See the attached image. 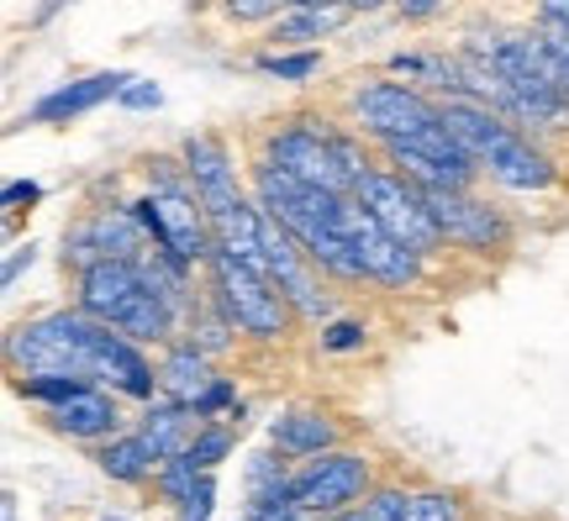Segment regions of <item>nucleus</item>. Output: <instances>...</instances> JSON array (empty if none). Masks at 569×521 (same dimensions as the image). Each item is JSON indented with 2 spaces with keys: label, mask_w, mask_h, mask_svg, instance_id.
<instances>
[{
  "label": "nucleus",
  "mask_w": 569,
  "mask_h": 521,
  "mask_svg": "<svg viewBox=\"0 0 569 521\" xmlns=\"http://www.w3.org/2000/svg\"><path fill=\"white\" fill-rule=\"evenodd\" d=\"M353 17H375V11H386V6H396V0H343Z\"/></svg>",
  "instance_id": "72a5a7b5"
},
{
  "label": "nucleus",
  "mask_w": 569,
  "mask_h": 521,
  "mask_svg": "<svg viewBox=\"0 0 569 521\" xmlns=\"http://www.w3.org/2000/svg\"><path fill=\"white\" fill-rule=\"evenodd\" d=\"M63 6H74V0H42V6H38V17H32V27H48V21L59 17Z\"/></svg>",
  "instance_id": "473e14b6"
},
{
  "label": "nucleus",
  "mask_w": 569,
  "mask_h": 521,
  "mask_svg": "<svg viewBox=\"0 0 569 521\" xmlns=\"http://www.w3.org/2000/svg\"><path fill=\"white\" fill-rule=\"evenodd\" d=\"M0 521H17V490L0 495Z\"/></svg>",
  "instance_id": "c9c22d12"
},
{
  "label": "nucleus",
  "mask_w": 569,
  "mask_h": 521,
  "mask_svg": "<svg viewBox=\"0 0 569 521\" xmlns=\"http://www.w3.org/2000/svg\"><path fill=\"white\" fill-rule=\"evenodd\" d=\"M290 6H343V0H290Z\"/></svg>",
  "instance_id": "e433bc0d"
},
{
  "label": "nucleus",
  "mask_w": 569,
  "mask_h": 521,
  "mask_svg": "<svg viewBox=\"0 0 569 521\" xmlns=\"http://www.w3.org/2000/svg\"><path fill=\"white\" fill-rule=\"evenodd\" d=\"M6 363L17 380L32 374H74L117 390L127 401H153L159 395V363L148 359L138 338H127L84 305H53L42 317H27L6 332Z\"/></svg>",
  "instance_id": "f257e3e1"
},
{
  "label": "nucleus",
  "mask_w": 569,
  "mask_h": 521,
  "mask_svg": "<svg viewBox=\"0 0 569 521\" xmlns=\"http://www.w3.org/2000/svg\"><path fill=\"white\" fill-rule=\"evenodd\" d=\"M132 80H138V74H127V69H101V74L69 80V84H59L53 96H42V101L32 106L21 121H32V127H59V121H74V117H84V111H96V106L117 101Z\"/></svg>",
  "instance_id": "2eb2a0df"
},
{
  "label": "nucleus",
  "mask_w": 569,
  "mask_h": 521,
  "mask_svg": "<svg viewBox=\"0 0 569 521\" xmlns=\"http://www.w3.org/2000/svg\"><path fill=\"white\" fill-rule=\"evenodd\" d=\"M201 474H211V469H196V463L184 459H169L159 469V474H153V490H159V501L169 505V511H174V505L184 501V495H190V490H196V480H201Z\"/></svg>",
  "instance_id": "5701e85b"
},
{
  "label": "nucleus",
  "mask_w": 569,
  "mask_h": 521,
  "mask_svg": "<svg viewBox=\"0 0 569 521\" xmlns=\"http://www.w3.org/2000/svg\"><path fill=\"white\" fill-rule=\"evenodd\" d=\"M348 238H353V253H359V263H365L369 284H380V290H417V284H422L427 259L422 253H411L407 242L390 238L359 196L348 201Z\"/></svg>",
  "instance_id": "ddd939ff"
},
{
  "label": "nucleus",
  "mask_w": 569,
  "mask_h": 521,
  "mask_svg": "<svg viewBox=\"0 0 569 521\" xmlns=\"http://www.w3.org/2000/svg\"><path fill=\"white\" fill-rule=\"evenodd\" d=\"M0 201L11 206V211H21V206L42 201V184H38V180H11V184H6V196H0Z\"/></svg>",
  "instance_id": "c756f323"
},
{
  "label": "nucleus",
  "mask_w": 569,
  "mask_h": 521,
  "mask_svg": "<svg viewBox=\"0 0 569 521\" xmlns=\"http://www.w3.org/2000/svg\"><path fill=\"white\" fill-rule=\"evenodd\" d=\"M74 305H84L90 317H101L127 338H138L142 348H163L180 332V311L148 284L138 259H96L90 269H80Z\"/></svg>",
  "instance_id": "7ed1b4c3"
},
{
  "label": "nucleus",
  "mask_w": 569,
  "mask_h": 521,
  "mask_svg": "<svg viewBox=\"0 0 569 521\" xmlns=\"http://www.w3.org/2000/svg\"><path fill=\"white\" fill-rule=\"evenodd\" d=\"M301 521H365V511L348 505V511H332V517H301Z\"/></svg>",
  "instance_id": "f704fd0d"
},
{
  "label": "nucleus",
  "mask_w": 569,
  "mask_h": 521,
  "mask_svg": "<svg viewBox=\"0 0 569 521\" xmlns=\"http://www.w3.org/2000/svg\"><path fill=\"white\" fill-rule=\"evenodd\" d=\"M180 159H184L190 184H196V196H201L206 211H211V221L253 196V190H248V169L238 163V153H232V142H227L222 132H190V138L180 142Z\"/></svg>",
  "instance_id": "f8f14e48"
},
{
  "label": "nucleus",
  "mask_w": 569,
  "mask_h": 521,
  "mask_svg": "<svg viewBox=\"0 0 569 521\" xmlns=\"http://www.w3.org/2000/svg\"><path fill=\"white\" fill-rule=\"evenodd\" d=\"M117 106H127V111H159V106H163V90L153 80H132L122 96H117Z\"/></svg>",
  "instance_id": "c85d7f7f"
},
{
  "label": "nucleus",
  "mask_w": 569,
  "mask_h": 521,
  "mask_svg": "<svg viewBox=\"0 0 569 521\" xmlns=\"http://www.w3.org/2000/svg\"><path fill=\"white\" fill-rule=\"evenodd\" d=\"M90 459H96V469H101L111 484H148L163 469V459L148 448V438H142L138 427H132V432L122 427L117 438L96 442V448H90Z\"/></svg>",
  "instance_id": "a211bd4d"
},
{
  "label": "nucleus",
  "mask_w": 569,
  "mask_h": 521,
  "mask_svg": "<svg viewBox=\"0 0 569 521\" xmlns=\"http://www.w3.org/2000/svg\"><path fill=\"white\" fill-rule=\"evenodd\" d=\"M253 69L264 74V80H284V84H306L317 69H322V53L317 48H264Z\"/></svg>",
  "instance_id": "412c9836"
},
{
  "label": "nucleus",
  "mask_w": 569,
  "mask_h": 521,
  "mask_svg": "<svg viewBox=\"0 0 569 521\" xmlns=\"http://www.w3.org/2000/svg\"><path fill=\"white\" fill-rule=\"evenodd\" d=\"M375 490V463L359 448H327L317 459L296 463V501L306 517H332L359 505Z\"/></svg>",
  "instance_id": "9d476101"
},
{
  "label": "nucleus",
  "mask_w": 569,
  "mask_h": 521,
  "mask_svg": "<svg viewBox=\"0 0 569 521\" xmlns=\"http://www.w3.org/2000/svg\"><path fill=\"white\" fill-rule=\"evenodd\" d=\"M348 6H290L284 17L269 21V48H317V42L338 38L348 27Z\"/></svg>",
  "instance_id": "6ab92c4d"
},
{
  "label": "nucleus",
  "mask_w": 569,
  "mask_h": 521,
  "mask_svg": "<svg viewBox=\"0 0 569 521\" xmlns=\"http://www.w3.org/2000/svg\"><path fill=\"white\" fill-rule=\"evenodd\" d=\"M290 11V0H222V17L238 21V27H259V21H274Z\"/></svg>",
  "instance_id": "bb28decb"
},
{
  "label": "nucleus",
  "mask_w": 569,
  "mask_h": 521,
  "mask_svg": "<svg viewBox=\"0 0 569 521\" xmlns=\"http://www.w3.org/2000/svg\"><path fill=\"white\" fill-rule=\"evenodd\" d=\"M159 395L190 405V411H201L206 421L232 417V405H238L232 380H227V374H217V359H211V353H201L190 338L163 342V353H159Z\"/></svg>",
  "instance_id": "1a4fd4ad"
},
{
  "label": "nucleus",
  "mask_w": 569,
  "mask_h": 521,
  "mask_svg": "<svg viewBox=\"0 0 569 521\" xmlns=\"http://www.w3.org/2000/svg\"><path fill=\"white\" fill-rule=\"evenodd\" d=\"M211 511H217V474H201L196 490L174 505V521H211Z\"/></svg>",
  "instance_id": "cd10ccee"
},
{
  "label": "nucleus",
  "mask_w": 569,
  "mask_h": 521,
  "mask_svg": "<svg viewBox=\"0 0 569 521\" xmlns=\"http://www.w3.org/2000/svg\"><path fill=\"white\" fill-rule=\"evenodd\" d=\"M142 184L148 190L132 196V211L148 227V238L159 242V248H169V253H180L184 263L206 269V259L217 253V221H211L206 201L196 196V184L184 174V159L180 153L174 159L153 153V159L142 163Z\"/></svg>",
  "instance_id": "20e7f679"
},
{
  "label": "nucleus",
  "mask_w": 569,
  "mask_h": 521,
  "mask_svg": "<svg viewBox=\"0 0 569 521\" xmlns=\"http://www.w3.org/2000/svg\"><path fill=\"white\" fill-rule=\"evenodd\" d=\"M32 259H38V248H32V242H27V248H17V253L6 259V274H0V284L11 290V284L21 280V269H32Z\"/></svg>",
  "instance_id": "7c9ffc66"
},
{
  "label": "nucleus",
  "mask_w": 569,
  "mask_h": 521,
  "mask_svg": "<svg viewBox=\"0 0 569 521\" xmlns=\"http://www.w3.org/2000/svg\"><path fill=\"white\" fill-rule=\"evenodd\" d=\"M359 201L375 211V221L386 227L396 242H407L411 253H422V259H438L448 242H443V227L432 217V201H427V190L411 174H401L396 163H380V169H369L365 184L353 190Z\"/></svg>",
  "instance_id": "423d86ee"
},
{
  "label": "nucleus",
  "mask_w": 569,
  "mask_h": 521,
  "mask_svg": "<svg viewBox=\"0 0 569 521\" xmlns=\"http://www.w3.org/2000/svg\"><path fill=\"white\" fill-rule=\"evenodd\" d=\"M180 338H190L201 353H211V359H222V353H232V348H238V327L222 317V305L211 301V295H201V301L184 311Z\"/></svg>",
  "instance_id": "aec40b11"
},
{
  "label": "nucleus",
  "mask_w": 569,
  "mask_h": 521,
  "mask_svg": "<svg viewBox=\"0 0 569 521\" xmlns=\"http://www.w3.org/2000/svg\"><path fill=\"white\" fill-rule=\"evenodd\" d=\"M243 521H248V517H243Z\"/></svg>",
  "instance_id": "58836bf2"
},
{
  "label": "nucleus",
  "mask_w": 569,
  "mask_h": 521,
  "mask_svg": "<svg viewBox=\"0 0 569 521\" xmlns=\"http://www.w3.org/2000/svg\"><path fill=\"white\" fill-rule=\"evenodd\" d=\"M259 159L280 163L284 174H296V180H306V184H322V190L353 196V180H348L343 153H338V127H327L322 117L269 127L264 142H259Z\"/></svg>",
  "instance_id": "0eeeda50"
},
{
  "label": "nucleus",
  "mask_w": 569,
  "mask_h": 521,
  "mask_svg": "<svg viewBox=\"0 0 569 521\" xmlns=\"http://www.w3.org/2000/svg\"><path fill=\"white\" fill-rule=\"evenodd\" d=\"M122 401H127V395L106 390V384H84V390H74L63 405H53V411H48V427H53L59 438H69V442L96 448V442L117 438V432L127 427Z\"/></svg>",
  "instance_id": "4468645a"
},
{
  "label": "nucleus",
  "mask_w": 569,
  "mask_h": 521,
  "mask_svg": "<svg viewBox=\"0 0 569 521\" xmlns=\"http://www.w3.org/2000/svg\"><path fill=\"white\" fill-rule=\"evenodd\" d=\"M407 521H465V501L453 490H411Z\"/></svg>",
  "instance_id": "b1692460"
},
{
  "label": "nucleus",
  "mask_w": 569,
  "mask_h": 521,
  "mask_svg": "<svg viewBox=\"0 0 569 521\" xmlns=\"http://www.w3.org/2000/svg\"><path fill=\"white\" fill-rule=\"evenodd\" d=\"M201 411H190V405L169 401V395H153V401H142V417H138V432L148 438V448L159 453L163 463L180 459L184 448H190V438L201 432Z\"/></svg>",
  "instance_id": "f3484780"
},
{
  "label": "nucleus",
  "mask_w": 569,
  "mask_h": 521,
  "mask_svg": "<svg viewBox=\"0 0 569 521\" xmlns=\"http://www.w3.org/2000/svg\"><path fill=\"white\" fill-rule=\"evenodd\" d=\"M538 21H559V27H569V0H538Z\"/></svg>",
  "instance_id": "2f4dec72"
},
{
  "label": "nucleus",
  "mask_w": 569,
  "mask_h": 521,
  "mask_svg": "<svg viewBox=\"0 0 569 521\" xmlns=\"http://www.w3.org/2000/svg\"><path fill=\"white\" fill-rule=\"evenodd\" d=\"M448 132L465 142V153L480 163V174L490 184H501L511 196H549L559 184V163L543 148L538 132L517 127L507 111H496L486 101H469V96H448L443 101Z\"/></svg>",
  "instance_id": "f03ea898"
},
{
  "label": "nucleus",
  "mask_w": 569,
  "mask_h": 521,
  "mask_svg": "<svg viewBox=\"0 0 569 521\" xmlns=\"http://www.w3.org/2000/svg\"><path fill=\"white\" fill-rule=\"evenodd\" d=\"M427 201H432V217L443 227V242L448 248H459V253H507L511 242H517V227L501 206H490L480 190H427Z\"/></svg>",
  "instance_id": "9b49d317"
},
{
  "label": "nucleus",
  "mask_w": 569,
  "mask_h": 521,
  "mask_svg": "<svg viewBox=\"0 0 569 521\" xmlns=\"http://www.w3.org/2000/svg\"><path fill=\"white\" fill-rule=\"evenodd\" d=\"M206 295L222 305V317L238 327V338L248 342H284L296 332V305L284 295L280 284L269 280L264 269H253V263L232 259V253H211L206 259Z\"/></svg>",
  "instance_id": "39448f33"
},
{
  "label": "nucleus",
  "mask_w": 569,
  "mask_h": 521,
  "mask_svg": "<svg viewBox=\"0 0 569 521\" xmlns=\"http://www.w3.org/2000/svg\"><path fill=\"white\" fill-rule=\"evenodd\" d=\"M238 421H201V432L190 438V448H184V459L196 463V469H222V459L232 453V442H238V432H232Z\"/></svg>",
  "instance_id": "4be33fe9"
},
{
  "label": "nucleus",
  "mask_w": 569,
  "mask_h": 521,
  "mask_svg": "<svg viewBox=\"0 0 569 521\" xmlns=\"http://www.w3.org/2000/svg\"><path fill=\"white\" fill-rule=\"evenodd\" d=\"M101 521H122V517H101Z\"/></svg>",
  "instance_id": "4c0bfd02"
},
{
  "label": "nucleus",
  "mask_w": 569,
  "mask_h": 521,
  "mask_svg": "<svg viewBox=\"0 0 569 521\" xmlns=\"http://www.w3.org/2000/svg\"><path fill=\"white\" fill-rule=\"evenodd\" d=\"M407 505H411L407 484H375L359 501V511H365V521H407Z\"/></svg>",
  "instance_id": "393cba45"
},
{
  "label": "nucleus",
  "mask_w": 569,
  "mask_h": 521,
  "mask_svg": "<svg viewBox=\"0 0 569 521\" xmlns=\"http://www.w3.org/2000/svg\"><path fill=\"white\" fill-rule=\"evenodd\" d=\"M317 342H322V353H359L369 342V327L353 317H332V321H322Z\"/></svg>",
  "instance_id": "a878e982"
},
{
  "label": "nucleus",
  "mask_w": 569,
  "mask_h": 521,
  "mask_svg": "<svg viewBox=\"0 0 569 521\" xmlns=\"http://www.w3.org/2000/svg\"><path fill=\"white\" fill-rule=\"evenodd\" d=\"M269 448H280L290 463H306L327 448H343V427L322 405H284L280 417L269 421Z\"/></svg>",
  "instance_id": "dca6fc26"
},
{
  "label": "nucleus",
  "mask_w": 569,
  "mask_h": 521,
  "mask_svg": "<svg viewBox=\"0 0 569 521\" xmlns=\"http://www.w3.org/2000/svg\"><path fill=\"white\" fill-rule=\"evenodd\" d=\"M153 248L148 227L138 221L132 201H111V206H90L74 217V227L63 232V269L80 274L96 259H142Z\"/></svg>",
  "instance_id": "6e6552de"
}]
</instances>
